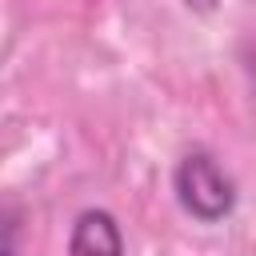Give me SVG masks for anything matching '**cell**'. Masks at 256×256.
<instances>
[{
	"mask_svg": "<svg viewBox=\"0 0 256 256\" xmlns=\"http://www.w3.org/2000/svg\"><path fill=\"white\" fill-rule=\"evenodd\" d=\"M68 256H124V240H120L116 220L108 212H100V208L80 212L76 224H72Z\"/></svg>",
	"mask_w": 256,
	"mask_h": 256,
	"instance_id": "7a4b0ae2",
	"label": "cell"
},
{
	"mask_svg": "<svg viewBox=\"0 0 256 256\" xmlns=\"http://www.w3.org/2000/svg\"><path fill=\"white\" fill-rule=\"evenodd\" d=\"M184 4H188L192 12H216V4H220V0H184Z\"/></svg>",
	"mask_w": 256,
	"mask_h": 256,
	"instance_id": "277c9868",
	"label": "cell"
},
{
	"mask_svg": "<svg viewBox=\"0 0 256 256\" xmlns=\"http://www.w3.org/2000/svg\"><path fill=\"white\" fill-rule=\"evenodd\" d=\"M172 188L180 208L200 224H220L236 208V184L208 152H188L172 172Z\"/></svg>",
	"mask_w": 256,
	"mask_h": 256,
	"instance_id": "6da1fadb",
	"label": "cell"
},
{
	"mask_svg": "<svg viewBox=\"0 0 256 256\" xmlns=\"http://www.w3.org/2000/svg\"><path fill=\"white\" fill-rule=\"evenodd\" d=\"M4 256H16V220H8L4 228Z\"/></svg>",
	"mask_w": 256,
	"mask_h": 256,
	"instance_id": "3957f363",
	"label": "cell"
}]
</instances>
